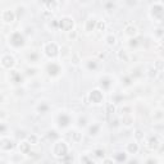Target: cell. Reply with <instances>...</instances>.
Listing matches in <instances>:
<instances>
[{
	"instance_id": "6da1fadb",
	"label": "cell",
	"mask_w": 164,
	"mask_h": 164,
	"mask_svg": "<svg viewBox=\"0 0 164 164\" xmlns=\"http://www.w3.org/2000/svg\"><path fill=\"white\" fill-rule=\"evenodd\" d=\"M53 151H54V155H55V156H64V155H67L68 147H67L65 142L59 141V142H56L55 145H54Z\"/></svg>"
},
{
	"instance_id": "7a4b0ae2",
	"label": "cell",
	"mask_w": 164,
	"mask_h": 164,
	"mask_svg": "<svg viewBox=\"0 0 164 164\" xmlns=\"http://www.w3.org/2000/svg\"><path fill=\"white\" fill-rule=\"evenodd\" d=\"M151 15L159 20L163 19V3L159 1L153 5V8H151Z\"/></svg>"
},
{
	"instance_id": "3957f363",
	"label": "cell",
	"mask_w": 164,
	"mask_h": 164,
	"mask_svg": "<svg viewBox=\"0 0 164 164\" xmlns=\"http://www.w3.org/2000/svg\"><path fill=\"white\" fill-rule=\"evenodd\" d=\"M59 27H60L63 31H71L72 27H73V19L69 17L62 18L60 22H59Z\"/></svg>"
},
{
	"instance_id": "277c9868",
	"label": "cell",
	"mask_w": 164,
	"mask_h": 164,
	"mask_svg": "<svg viewBox=\"0 0 164 164\" xmlns=\"http://www.w3.org/2000/svg\"><path fill=\"white\" fill-rule=\"evenodd\" d=\"M44 51L46 53V55L49 56H54L58 53V45L55 42H48L45 46H44Z\"/></svg>"
},
{
	"instance_id": "5b68a950",
	"label": "cell",
	"mask_w": 164,
	"mask_h": 164,
	"mask_svg": "<svg viewBox=\"0 0 164 164\" xmlns=\"http://www.w3.org/2000/svg\"><path fill=\"white\" fill-rule=\"evenodd\" d=\"M9 42L12 44L13 46H20L23 44V37L19 32H14L12 33V36L9 37Z\"/></svg>"
},
{
	"instance_id": "8992f818",
	"label": "cell",
	"mask_w": 164,
	"mask_h": 164,
	"mask_svg": "<svg viewBox=\"0 0 164 164\" xmlns=\"http://www.w3.org/2000/svg\"><path fill=\"white\" fill-rule=\"evenodd\" d=\"M90 100H91L94 104H99L102 100V92H100L99 90H94V91L90 92Z\"/></svg>"
},
{
	"instance_id": "52a82bcc",
	"label": "cell",
	"mask_w": 164,
	"mask_h": 164,
	"mask_svg": "<svg viewBox=\"0 0 164 164\" xmlns=\"http://www.w3.org/2000/svg\"><path fill=\"white\" fill-rule=\"evenodd\" d=\"M1 65L4 67V68H12V67L14 65V58L10 56L9 54L4 55L1 58Z\"/></svg>"
},
{
	"instance_id": "ba28073f",
	"label": "cell",
	"mask_w": 164,
	"mask_h": 164,
	"mask_svg": "<svg viewBox=\"0 0 164 164\" xmlns=\"http://www.w3.org/2000/svg\"><path fill=\"white\" fill-rule=\"evenodd\" d=\"M3 20L7 23H12L13 20H14V13H13L12 10H5V12L3 13Z\"/></svg>"
},
{
	"instance_id": "9c48e42d",
	"label": "cell",
	"mask_w": 164,
	"mask_h": 164,
	"mask_svg": "<svg viewBox=\"0 0 164 164\" xmlns=\"http://www.w3.org/2000/svg\"><path fill=\"white\" fill-rule=\"evenodd\" d=\"M124 33H126L127 36H131V37H133V36L137 35V28H136L133 24H130V26H127V27H126Z\"/></svg>"
},
{
	"instance_id": "30bf717a",
	"label": "cell",
	"mask_w": 164,
	"mask_h": 164,
	"mask_svg": "<svg viewBox=\"0 0 164 164\" xmlns=\"http://www.w3.org/2000/svg\"><path fill=\"white\" fill-rule=\"evenodd\" d=\"M96 23H97V20L95 19V18H89V19L86 20V24H85L86 31H92V28H95Z\"/></svg>"
},
{
	"instance_id": "8fae6325",
	"label": "cell",
	"mask_w": 164,
	"mask_h": 164,
	"mask_svg": "<svg viewBox=\"0 0 164 164\" xmlns=\"http://www.w3.org/2000/svg\"><path fill=\"white\" fill-rule=\"evenodd\" d=\"M0 147L4 149V150H10L13 147V142L8 138H4V140L0 141Z\"/></svg>"
},
{
	"instance_id": "7c38bea8",
	"label": "cell",
	"mask_w": 164,
	"mask_h": 164,
	"mask_svg": "<svg viewBox=\"0 0 164 164\" xmlns=\"http://www.w3.org/2000/svg\"><path fill=\"white\" fill-rule=\"evenodd\" d=\"M48 71H49V74H53V76H55V74H58V72L60 71V69H59V67L56 65V64L51 63L50 65L48 67Z\"/></svg>"
},
{
	"instance_id": "4fadbf2b",
	"label": "cell",
	"mask_w": 164,
	"mask_h": 164,
	"mask_svg": "<svg viewBox=\"0 0 164 164\" xmlns=\"http://www.w3.org/2000/svg\"><path fill=\"white\" fill-rule=\"evenodd\" d=\"M149 146H150L151 149H156L159 146V140L156 136H154V137H151V140L149 141Z\"/></svg>"
},
{
	"instance_id": "5bb4252c",
	"label": "cell",
	"mask_w": 164,
	"mask_h": 164,
	"mask_svg": "<svg viewBox=\"0 0 164 164\" xmlns=\"http://www.w3.org/2000/svg\"><path fill=\"white\" fill-rule=\"evenodd\" d=\"M127 150L130 151V153H136V151L138 150V146H137V144H135V142H131V144H128V146H127Z\"/></svg>"
},
{
	"instance_id": "9a60e30c",
	"label": "cell",
	"mask_w": 164,
	"mask_h": 164,
	"mask_svg": "<svg viewBox=\"0 0 164 164\" xmlns=\"http://www.w3.org/2000/svg\"><path fill=\"white\" fill-rule=\"evenodd\" d=\"M28 149H30V144H28V142H22L19 145V150L23 151V153H27Z\"/></svg>"
},
{
	"instance_id": "2e32d148",
	"label": "cell",
	"mask_w": 164,
	"mask_h": 164,
	"mask_svg": "<svg viewBox=\"0 0 164 164\" xmlns=\"http://www.w3.org/2000/svg\"><path fill=\"white\" fill-rule=\"evenodd\" d=\"M106 41H108V45H114V44H115V36L109 35L106 37Z\"/></svg>"
},
{
	"instance_id": "e0dca14e",
	"label": "cell",
	"mask_w": 164,
	"mask_h": 164,
	"mask_svg": "<svg viewBox=\"0 0 164 164\" xmlns=\"http://www.w3.org/2000/svg\"><path fill=\"white\" fill-rule=\"evenodd\" d=\"M28 141H30V145L31 144H36L37 142V137H36V136H30V137H28Z\"/></svg>"
},
{
	"instance_id": "ac0fdd59",
	"label": "cell",
	"mask_w": 164,
	"mask_h": 164,
	"mask_svg": "<svg viewBox=\"0 0 164 164\" xmlns=\"http://www.w3.org/2000/svg\"><path fill=\"white\" fill-rule=\"evenodd\" d=\"M99 130V126H94V127H91L90 128V135H96V131Z\"/></svg>"
},
{
	"instance_id": "d6986e66",
	"label": "cell",
	"mask_w": 164,
	"mask_h": 164,
	"mask_svg": "<svg viewBox=\"0 0 164 164\" xmlns=\"http://www.w3.org/2000/svg\"><path fill=\"white\" fill-rule=\"evenodd\" d=\"M115 159H118L119 161H122V160H124V159H126V155H124V154H123V155H120V153H118L117 155H115Z\"/></svg>"
},
{
	"instance_id": "ffe728a7",
	"label": "cell",
	"mask_w": 164,
	"mask_h": 164,
	"mask_svg": "<svg viewBox=\"0 0 164 164\" xmlns=\"http://www.w3.org/2000/svg\"><path fill=\"white\" fill-rule=\"evenodd\" d=\"M96 24H97V28H99L100 31H104V28H105V23L104 22H97Z\"/></svg>"
},
{
	"instance_id": "44dd1931",
	"label": "cell",
	"mask_w": 164,
	"mask_h": 164,
	"mask_svg": "<svg viewBox=\"0 0 164 164\" xmlns=\"http://www.w3.org/2000/svg\"><path fill=\"white\" fill-rule=\"evenodd\" d=\"M73 138H74V141H79V138H81V135H79L78 132H74V133H73Z\"/></svg>"
},
{
	"instance_id": "7402d4cb",
	"label": "cell",
	"mask_w": 164,
	"mask_h": 164,
	"mask_svg": "<svg viewBox=\"0 0 164 164\" xmlns=\"http://www.w3.org/2000/svg\"><path fill=\"white\" fill-rule=\"evenodd\" d=\"M95 154H96V156H99V158L104 156V151H102V150H96V151H95Z\"/></svg>"
},
{
	"instance_id": "603a6c76",
	"label": "cell",
	"mask_w": 164,
	"mask_h": 164,
	"mask_svg": "<svg viewBox=\"0 0 164 164\" xmlns=\"http://www.w3.org/2000/svg\"><path fill=\"white\" fill-rule=\"evenodd\" d=\"M104 164H113V160H112V159H105Z\"/></svg>"
},
{
	"instance_id": "cb8c5ba5",
	"label": "cell",
	"mask_w": 164,
	"mask_h": 164,
	"mask_svg": "<svg viewBox=\"0 0 164 164\" xmlns=\"http://www.w3.org/2000/svg\"><path fill=\"white\" fill-rule=\"evenodd\" d=\"M108 109H109L110 110V112H114V105H112V104H110V105H108Z\"/></svg>"
},
{
	"instance_id": "d4e9b609",
	"label": "cell",
	"mask_w": 164,
	"mask_h": 164,
	"mask_svg": "<svg viewBox=\"0 0 164 164\" xmlns=\"http://www.w3.org/2000/svg\"><path fill=\"white\" fill-rule=\"evenodd\" d=\"M4 130H5L4 126H0V131H4Z\"/></svg>"
}]
</instances>
